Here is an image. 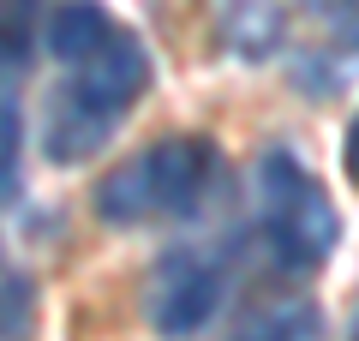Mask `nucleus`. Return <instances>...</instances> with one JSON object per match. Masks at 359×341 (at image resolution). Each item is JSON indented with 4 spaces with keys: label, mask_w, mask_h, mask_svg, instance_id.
<instances>
[{
    "label": "nucleus",
    "mask_w": 359,
    "mask_h": 341,
    "mask_svg": "<svg viewBox=\"0 0 359 341\" xmlns=\"http://www.w3.org/2000/svg\"><path fill=\"white\" fill-rule=\"evenodd\" d=\"M257 215H264V234H269V246H276V258H282L287 269L330 264L335 240H341L335 203L323 198V186L287 150L257 156Z\"/></svg>",
    "instance_id": "f257e3e1"
},
{
    "label": "nucleus",
    "mask_w": 359,
    "mask_h": 341,
    "mask_svg": "<svg viewBox=\"0 0 359 341\" xmlns=\"http://www.w3.org/2000/svg\"><path fill=\"white\" fill-rule=\"evenodd\" d=\"M144 84H150V54H144V42L132 36V30H114L90 60L72 66L66 96L84 102L90 114H102L108 126H120V120L132 114V102L144 96Z\"/></svg>",
    "instance_id": "f03ea898"
},
{
    "label": "nucleus",
    "mask_w": 359,
    "mask_h": 341,
    "mask_svg": "<svg viewBox=\"0 0 359 341\" xmlns=\"http://www.w3.org/2000/svg\"><path fill=\"white\" fill-rule=\"evenodd\" d=\"M222 305V276L204 264L198 252H168L150 276V323L156 335L168 341H186L216 317Z\"/></svg>",
    "instance_id": "7ed1b4c3"
},
{
    "label": "nucleus",
    "mask_w": 359,
    "mask_h": 341,
    "mask_svg": "<svg viewBox=\"0 0 359 341\" xmlns=\"http://www.w3.org/2000/svg\"><path fill=\"white\" fill-rule=\"evenodd\" d=\"M210 144L204 138H162L144 150V174L156 192V215H186L210 192Z\"/></svg>",
    "instance_id": "20e7f679"
},
{
    "label": "nucleus",
    "mask_w": 359,
    "mask_h": 341,
    "mask_svg": "<svg viewBox=\"0 0 359 341\" xmlns=\"http://www.w3.org/2000/svg\"><path fill=\"white\" fill-rule=\"evenodd\" d=\"M108 36H114V18H108L96 0H60L54 18H48V54H54V60H66V66L90 60Z\"/></svg>",
    "instance_id": "39448f33"
},
{
    "label": "nucleus",
    "mask_w": 359,
    "mask_h": 341,
    "mask_svg": "<svg viewBox=\"0 0 359 341\" xmlns=\"http://www.w3.org/2000/svg\"><path fill=\"white\" fill-rule=\"evenodd\" d=\"M108 120L102 114H90L84 102H72L60 90V96H54V114H48V156L54 162H84V156H96L108 144Z\"/></svg>",
    "instance_id": "423d86ee"
},
{
    "label": "nucleus",
    "mask_w": 359,
    "mask_h": 341,
    "mask_svg": "<svg viewBox=\"0 0 359 341\" xmlns=\"http://www.w3.org/2000/svg\"><path fill=\"white\" fill-rule=\"evenodd\" d=\"M96 215L108 227H132L144 215H156V192H150V174H144V156H132L126 168H114L96 186Z\"/></svg>",
    "instance_id": "0eeeda50"
},
{
    "label": "nucleus",
    "mask_w": 359,
    "mask_h": 341,
    "mask_svg": "<svg viewBox=\"0 0 359 341\" xmlns=\"http://www.w3.org/2000/svg\"><path fill=\"white\" fill-rule=\"evenodd\" d=\"M228 42L240 54H269L282 42V13L276 0H233L228 6Z\"/></svg>",
    "instance_id": "6e6552de"
},
{
    "label": "nucleus",
    "mask_w": 359,
    "mask_h": 341,
    "mask_svg": "<svg viewBox=\"0 0 359 341\" xmlns=\"http://www.w3.org/2000/svg\"><path fill=\"white\" fill-rule=\"evenodd\" d=\"M36 48V0H0V66H30Z\"/></svg>",
    "instance_id": "1a4fd4ad"
},
{
    "label": "nucleus",
    "mask_w": 359,
    "mask_h": 341,
    "mask_svg": "<svg viewBox=\"0 0 359 341\" xmlns=\"http://www.w3.org/2000/svg\"><path fill=\"white\" fill-rule=\"evenodd\" d=\"M18 156H25V120H18L13 96H0V198H13L18 186Z\"/></svg>",
    "instance_id": "9d476101"
},
{
    "label": "nucleus",
    "mask_w": 359,
    "mask_h": 341,
    "mask_svg": "<svg viewBox=\"0 0 359 341\" xmlns=\"http://www.w3.org/2000/svg\"><path fill=\"white\" fill-rule=\"evenodd\" d=\"M0 341H30V281L0 276Z\"/></svg>",
    "instance_id": "9b49d317"
},
{
    "label": "nucleus",
    "mask_w": 359,
    "mask_h": 341,
    "mask_svg": "<svg viewBox=\"0 0 359 341\" xmlns=\"http://www.w3.org/2000/svg\"><path fill=\"white\" fill-rule=\"evenodd\" d=\"M341 168H347V180L359 186V114H353V126H347V144H341Z\"/></svg>",
    "instance_id": "f8f14e48"
},
{
    "label": "nucleus",
    "mask_w": 359,
    "mask_h": 341,
    "mask_svg": "<svg viewBox=\"0 0 359 341\" xmlns=\"http://www.w3.org/2000/svg\"><path fill=\"white\" fill-rule=\"evenodd\" d=\"M347 341H359V305H353V317H347Z\"/></svg>",
    "instance_id": "ddd939ff"
},
{
    "label": "nucleus",
    "mask_w": 359,
    "mask_h": 341,
    "mask_svg": "<svg viewBox=\"0 0 359 341\" xmlns=\"http://www.w3.org/2000/svg\"><path fill=\"white\" fill-rule=\"evenodd\" d=\"M252 341H287V335H252Z\"/></svg>",
    "instance_id": "4468645a"
},
{
    "label": "nucleus",
    "mask_w": 359,
    "mask_h": 341,
    "mask_svg": "<svg viewBox=\"0 0 359 341\" xmlns=\"http://www.w3.org/2000/svg\"><path fill=\"white\" fill-rule=\"evenodd\" d=\"M341 6H359V0H341Z\"/></svg>",
    "instance_id": "2eb2a0df"
}]
</instances>
